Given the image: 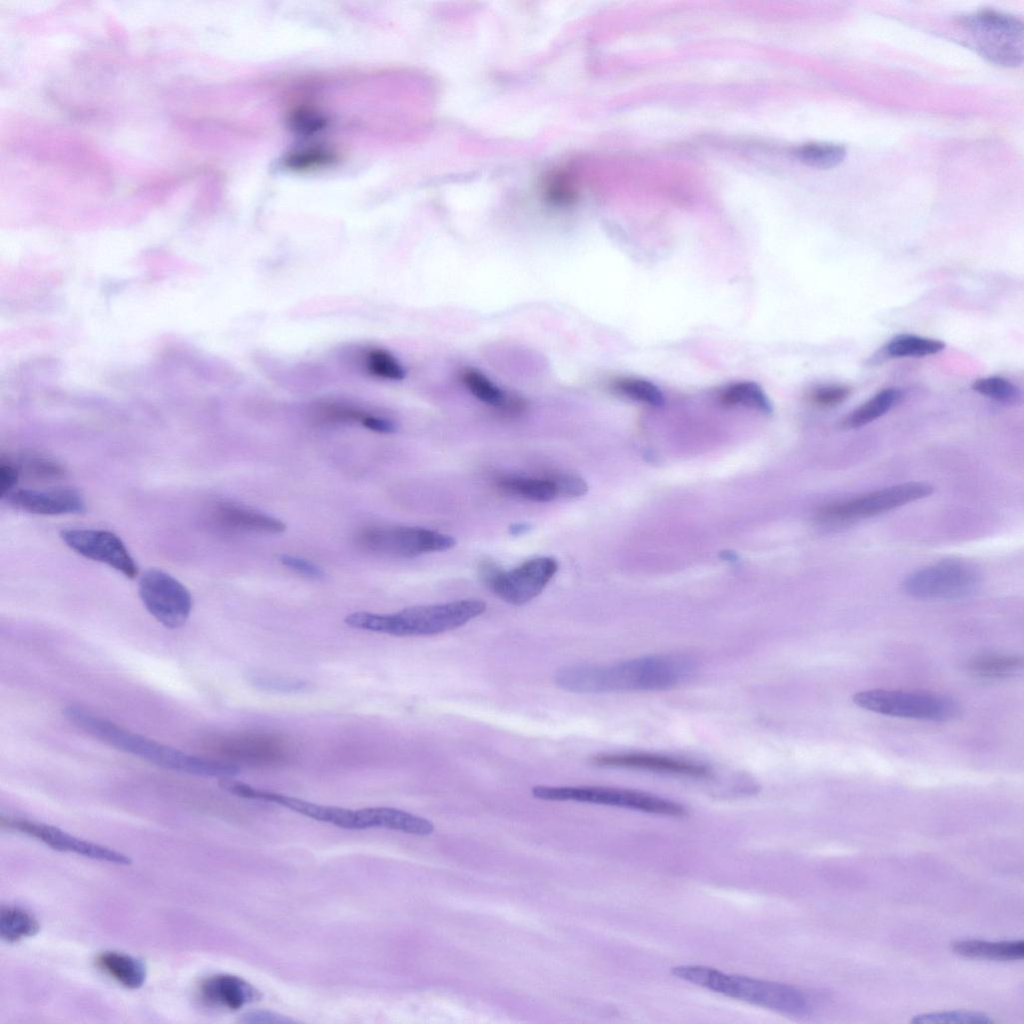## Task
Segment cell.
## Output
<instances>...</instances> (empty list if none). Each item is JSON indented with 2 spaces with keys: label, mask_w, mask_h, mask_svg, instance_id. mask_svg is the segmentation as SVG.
I'll list each match as a JSON object with an SVG mask.
<instances>
[{
  "label": "cell",
  "mask_w": 1024,
  "mask_h": 1024,
  "mask_svg": "<svg viewBox=\"0 0 1024 1024\" xmlns=\"http://www.w3.org/2000/svg\"><path fill=\"white\" fill-rule=\"evenodd\" d=\"M695 669V661L686 655L657 654L606 665L566 666L556 672L554 681L574 693L657 691L677 686Z\"/></svg>",
  "instance_id": "1"
},
{
  "label": "cell",
  "mask_w": 1024,
  "mask_h": 1024,
  "mask_svg": "<svg viewBox=\"0 0 1024 1024\" xmlns=\"http://www.w3.org/2000/svg\"><path fill=\"white\" fill-rule=\"evenodd\" d=\"M64 715L74 726L99 741L166 769L219 779L241 772L236 764L187 754L132 733L80 706L66 707Z\"/></svg>",
  "instance_id": "2"
},
{
  "label": "cell",
  "mask_w": 1024,
  "mask_h": 1024,
  "mask_svg": "<svg viewBox=\"0 0 1024 1024\" xmlns=\"http://www.w3.org/2000/svg\"><path fill=\"white\" fill-rule=\"evenodd\" d=\"M486 608L482 600L462 599L411 606L393 614L358 611L347 615L344 622L355 629L393 636H431L465 625Z\"/></svg>",
  "instance_id": "3"
},
{
  "label": "cell",
  "mask_w": 1024,
  "mask_h": 1024,
  "mask_svg": "<svg viewBox=\"0 0 1024 1024\" xmlns=\"http://www.w3.org/2000/svg\"><path fill=\"white\" fill-rule=\"evenodd\" d=\"M672 974L724 996L789 1015H805L812 1009L810 999L797 987L724 973L699 965L672 968Z\"/></svg>",
  "instance_id": "4"
},
{
  "label": "cell",
  "mask_w": 1024,
  "mask_h": 1024,
  "mask_svg": "<svg viewBox=\"0 0 1024 1024\" xmlns=\"http://www.w3.org/2000/svg\"><path fill=\"white\" fill-rule=\"evenodd\" d=\"M852 700L867 711L898 718L947 722L960 714L956 700L927 691L871 689L856 693Z\"/></svg>",
  "instance_id": "5"
},
{
  "label": "cell",
  "mask_w": 1024,
  "mask_h": 1024,
  "mask_svg": "<svg viewBox=\"0 0 1024 1024\" xmlns=\"http://www.w3.org/2000/svg\"><path fill=\"white\" fill-rule=\"evenodd\" d=\"M535 798L546 801H575L631 809L672 817L684 816L686 808L672 800L638 790L601 786L537 785Z\"/></svg>",
  "instance_id": "6"
},
{
  "label": "cell",
  "mask_w": 1024,
  "mask_h": 1024,
  "mask_svg": "<svg viewBox=\"0 0 1024 1024\" xmlns=\"http://www.w3.org/2000/svg\"><path fill=\"white\" fill-rule=\"evenodd\" d=\"M962 25L983 57L1004 67L1021 65L1024 49L1022 20L987 10L964 17Z\"/></svg>",
  "instance_id": "7"
},
{
  "label": "cell",
  "mask_w": 1024,
  "mask_h": 1024,
  "mask_svg": "<svg viewBox=\"0 0 1024 1024\" xmlns=\"http://www.w3.org/2000/svg\"><path fill=\"white\" fill-rule=\"evenodd\" d=\"M926 482H906L855 497L828 503L817 511L821 523L839 525L865 519L893 510L933 493Z\"/></svg>",
  "instance_id": "8"
},
{
  "label": "cell",
  "mask_w": 1024,
  "mask_h": 1024,
  "mask_svg": "<svg viewBox=\"0 0 1024 1024\" xmlns=\"http://www.w3.org/2000/svg\"><path fill=\"white\" fill-rule=\"evenodd\" d=\"M354 541L364 551L404 558L449 550L456 544L450 535L416 526L364 527Z\"/></svg>",
  "instance_id": "9"
},
{
  "label": "cell",
  "mask_w": 1024,
  "mask_h": 1024,
  "mask_svg": "<svg viewBox=\"0 0 1024 1024\" xmlns=\"http://www.w3.org/2000/svg\"><path fill=\"white\" fill-rule=\"evenodd\" d=\"M558 570L552 557H537L503 571L493 562L480 566V576L495 595L513 605H523L537 597Z\"/></svg>",
  "instance_id": "10"
},
{
  "label": "cell",
  "mask_w": 1024,
  "mask_h": 1024,
  "mask_svg": "<svg viewBox=\"0 0 1024 1024\" xmlns=\"http://www.w3.org/2000/svg\"><path fill=\"white\" fill-rule=\"evenodd\" d=\"M978 569L964 560H943L911 573L903 582L907 594L919 599H956L974 593Z\"/></svg>",
  "instance_id": "11"
},
{
  "label": "cell",
  "mask_w": 1024,
  "mask_h": 1024,
  "mask_svg": "<svg viewBox=\"0 0 1024 1024\" xmlns=\"http://www.w3.org/2000/svg\"><path fill=\"white\" fill-rule=\"evenodd\" d=\"M139 596L148 612L170 629L182 626L191 612L192 598L187 588L159 569H149L141 576Z\"/></svg>",
  "instance_id": "12"
},
{
  "label": "cell",
  "mask_w": 1024,
  "mask_h": 1024,
  "mask_svg": "<svg viewBox=\"0 0 1024 1024\" xmlns=\"http://www.w3.org/2000/svg\"><path fill=\"white\" fill-rule=\"evenodd\" d=\"M218 784L223 790L241 798L276 803L321 822L345 829H360L357 810L320 805L297 797L257 789L231 777L220 778Z\"/></svg>",
  "instance_id": "13"
},
{
  "label": "cell",
  "mask_w": 1024,
  "mask_h": 1024,
  "mask_svg": "<svg viewBox=\"0 0 1024 1024\" xmlns=\"http://www.w3.org/2000/svg\"><path fill=\"white\" fill-rule=\"evenodd\" d=\"M60 536L69 548L83 557L104 563L128 578L137 576L134 559L114 533L97 529H65Z\"/></svg>",
  "instance_id": "14"
},
{
  "label": "cell",
  "mask_w": 1024,
  "mask_h": 1024,
  "mask_svg": "<svg viewBox=\"0 0 1024 1024\" xmlns=\"http://www.w3.org/2000/svg\"><path fill=\"white\" fill-rule=\"evenodd\" d=\"M591 762L603 768H617L652 772L692 779H706L712 770L705 764L649 752H613L595 755Z\"/></svg>",
  "instance_id": "15"
},
{
  "label": "cell",
  "mask_w": 1024,
  "mask_h": 1024,
  "mask_svg": "<svg viewBox=\"0 0 1024 1024\" xmlns=\"http://www.w3.org/2000/svg\"><path fill=\"white\" fill-rule=\"evenodd\" d=\"M2 827L19 831L38 839L54 850L73 852L85 857L118 865H129L131 859L108 847L76 838L61 829L22 818L1 817Z\"/></svg>",
  "instance_id": "16"
},
{
  "label": "cell",
  "mask_w": 1024,
  "mask_h": 1024,
  "mask_svg": "<svg viewBox=\"0 0 1024 1024\" xmlns=\"http://www.w3.org/2000/svg\"><path fill=\"white\" fill-rule=\"evenodd\" d=\"M5 498L16 509L39 515L73 514L85 510L83 497L71 487L18 489Z\"/></svg>",
  "instance_id": "17"
},
{
  "label": "cell",
  "mask_w": 1024,
  "mask_h": 1024,
  "mask_svg": "<svg viewBox=\"0 0 1024 1024\" xmlns=\"http://www.w3.org/2000/svg\"><path fill=\"white\" fill-rule=\"evenodd\" d=\"M199 994L206 1005L227 1010H239L262 997L260 991L249 982L230 974H216L206 978L200 984Z\"/></svg>",
  "instance_id": "18"
},
{
  "label": "cell",
  "mask_w": 1024,
  "mask_h": 1024,
  "mask_svg": "<svg viewBox=\"0 0 1024 1024\" xmlns=\"http://www.w3.org/2000/svg\"><path fill=\"white\" fill-rule=\"evenodd\" d=\"M212 519L217 526L228 531L279 534L286 528L275 517L228 502L213 508Z\"/></svg>",
  "instance_id": "19"
},
{
  "label": "cell",
  "mask_w": 1024,
  "mask_h": 1024,
  "mask_svg": "<svg viewBox=\"0 0 1024 1024\" xmlns=\"http://www.w3.org/2000/svg\"><path fill=\"white\" fill-rule=\"evenodd\" d=\"M357 811L361 829L381 827L421 836L434 831L429 820L397 808L368 807Z\"/></svg>",
  "instance_id": "20"
},
{
  "label": "cell",
  "mask_w": 1024,
  "mask_h": 1024,
  "mask_svg": "<svg viewBox=\"0 0 1024 1024\" xmlns=\"http://www.w3.org/2000/svg\"><path fill=\"white\" fill-rule=\"evenodd\" d=\"M460 379L472 395L487 405L510 414L519 413L525 408V403L520 398L508 395L475 368L463 369Z\"/></svg>",
  "instance_id": "21"
},
{
  "label": "cell",
  "mask_w": 1024,
  "mask_h": 1024,
  "mask_svg": "<svg viewBox=\"0 0 1024 1024\" xmlns=\"http://www.w3.org/2000/svg\"><path fill=\"white\" fill-rule=\"evenodd\" d=\"M497 487L507 494L533 502H550L559 497L553 475L521 476L506 475L496 480Z\"/></svg>",
  "instance_id": "22"
},
{
  "label": "cell",
  "mask_w": 1024,
  "mask_h": 1024,
  "mask_svg": "<svg viewBox=\"0 0 1024 1024\" xmlns=\"http://www.w3.org/2000/svg\"><path fill=\"white\" fill-rule=\"evenodd\" d=\"M966 668L971 676L980 680H1005L1022 670L1023 658L1011 653H985L972 657Z\"/></svg>",
  "instance_id": "23"
},
{
  "label": "cell",
  "mask_w": 1024,
  "mask_h": 1024,
  "mask_svg": "<svg viewBox=\"0 0 1024 1024\" xmlns=\"http://www.w3.org/2000/svg\"><path fill=\"white\" fill-rule=\"evenodd\" d=\"M96 965L116 982L129 989L140 988L146 979L144 963L124 953L103 952L96 958Z\"/></svg>",
  "instance_id": "24"
},
{
  "label": "cell",
  "mask_w": 1024,
  "mask_h": 1024,
  "mask_svg": "<svg viewBox=\"0 0 1024 1024\" xmlns=\"http://www.w3.org/2000/svg\"><path fill=\"white\" fill-rule=\"evenodd\" d=\"M951 950L961 956L995 961H1013L1024 956V941L989 942L961 940L951 943Z\"/></svg>",
  "instance_id": "25"
},
{
  "label": "cell",
  "mask_w": 1024,
  "mask_h": 1024,
  "mask_svg": "<svg viewBox=\"0 0 1024 1024\" xmlns=\"http://www.w3.org/2000/svg\"><path fill=\"white\" fill-rule=\"evenodd\" d=\"M901 398L902 393L899 389H883L847 415L841 426L845 429H855L867 425L887 413Z\"/></svg>",
  "instance_id": "26"
},
{
  "label": "cell",
  "mask_w": 1024,
  "mask_h": 1024,
  "mask_svg": "<svg viewBox=\"0 0 1024 1024\" xmlns=\"http://www.w3.org/2000/svg\"><path fill=\"white\" fill-rule=\"evenodd\" d=\"M944 348L945 343L937 339L900 334L883 347L882 353L888 358L924 357L936 354Z\"/></svg>",
  "instance_id": "27"
},
{
  "label": "cell",
  "mask_w": 1024,
  "mask_h": 1024,
  "mask_svg": "<svg viewBox=\"0 0 1024 1024\" xmlns=\"http://www.w3.org/2000/svg\"><path fill=\"white\" fill-rule=\"evenodd\" d=\"M40 925L28 911L13 906H2L0 910V936L13 943L36 935Z\"/></svg>",
  "instance_id": "28"
},
{
  "label": "cell",
  "mask_w": 1024,
  "mask_h": 1024,
  "mask_svg": "<svg viewBox=\"0 0 1024 1024\" xmlns=\"http://www.w3.org/2000/svg\"><path fill=\"white\" fill-rule=\"evenodd\" d=\"M723 404L729 406L742 405L765 413L772 410L771 403L762 388L751 381L735 382L723 389L720 394Z\"/></svg>",
  "instance_id": "29"
},
{
  "label": "cell",
  "mask_w": 1024,
  "mask_h": 1024,
  "mask_svg": "<svg viewBox=\"0 0 1024 1024\" xmlns=\"http://www.w3.org/2000/svg\"><path fill=\"white\" fill-rule=\"evenodd\" d=\"M613 389L632 400L651 406H660L664 397L660 389L652 382L637 377H619L612 383Z\"/></svg>",
  "instance_id": "30"
},
{
  "label": "cell",
  "mask_w": 1024,
  "mask_h": 1024,
  "mask_svg": "<svg viewBox=\"0 0 1024 1024\" xmlns=\"http://www.w3.org/2000/svg\"><path fill=\"white\" fill-rule=\"evenodd\" d=\"M845 148L836 144L811 143L799 147L796 156L806 165L827 169L837 166L844 159Z\"/></svg>",
  "instance_id": "31"
},
{
  "label": "cell",
  "mask_w": 1024,
  "mask_h": 1024,
  "mask_svg": "<svg viewBox=\"0 0 1024 1024\" xmlns=\"http://www.w3.org/2000/svg\"><path fill=\"white\" fill-rule=\"evenodd\" d=\"M972 389L985 397L1007 405L1016 404L1021 398L1018 387L999 376L979 378L973 382Z\"/></svg>",
  "instance_id": "32"
},
{
  "label": "cell",
  "mask_w": 1024,
  "mask_h": 1024,
  "mask_svg": "<svg viewBox=\"0 0 1024 1024\" xmlns=\"http://www.w3.org/2000/svg\"><path fill=\"white\" fill-rule=\"evenodd\" d=\"M910 1022L914 1024H990L993 1020L981 1012L951 1010L916 1015Z\"/></svg>",
  "instance_id": "33"
},
{
  "label": "cell",
  "mask_w": 1024,
  "mask_h": 1024,
  "mask_svg": "<svg viewBox=\"0 0 1024 1024\" xmlns=\"http://www.w3.org/2000/svg\"><path fill=\"white\" fill-rule=\"evenodd\" d=\"M334 158L332 150L322 146H312L290 152L284 160V165L292 170L303 171L325 166Z\"/></svg>",
  "instance_id": "34"
},
{
  "label": "cell",
  "mask_w": 1024,
  "mask_h": 1024,
  "mask_svg": "<svg viewBox=\"0 0 1024 1024\" xmlns=\"http://www.w3.org/2000/svg\"><path fill=\"white\" fill-rule=\"evenodd\" d=\"M368 371L378 377L390 380H401L405 371L393 355L382 349L370 350L366 357Z\"/></svg>",
  "instance_id": "35"
},
{
  "label": "cell",
  "mask_w": 1024,
  "mask_h": 1024,
  "mask_svg": "<svg viewBox=\"0 0 1024 1024\" xmlns=\"http://www.w3.org/2000/svg\"><path fill=\"white\" fill-rule=\"evenodd\" d=\"M16 465L20 474L33 479L50 480L64 475V469L59 463L40 455L24 456Z\"/></svg>",
  "instance_id": "36"
},
{
  "label": "cell",
  "mask_w": 1024,
  "mask_h": 1024,
  "mask_svg": "<svg viewBox=\"0 0 1024 1024\" xmlns=\"http://www.w3.org/2000/svg\"><path fill=\"white\" fill-rule=\"evenodd\" d=\"M851 389L842 384H826L815 387L810 393L811 401L817 406L831 408L843 403Z\"/></svg>",
  "instance_id": "37"
},
{
  "label": "cell",
  "mask_w": 1024,
  "mask_h": 1024,
  "mask_svg": "<svg viewBox=\"0 0 1024 1024\" xmlns=\"http://www.w3.org/2000/svg\"><path fill=\"white\" fill-rule=\"evenodd\" d=\"M369 413L359 411L349 407H342L337 405H327L321 407L317 413L316 418L321 423H353L358 422L363 425L366 417Z\"/></svg>",
  "instance_id": "38"
},
{
  "label": "cell",
  "mask_w": 1024,
  "mask_h": 1024,
  "mask_svg": "<svg viewBox=\"0 0 1024 1024\" xmlns=\"http://www.w3.org/2000/svg\"><path fill=\"white\" fill-rule=\"evenodd\" d=\"M566 176L556 174L548 179L545 192L549 200L558 204L569 203L573 200L575 197L573 184Z\"/></svg>",
  "instance_id": "39"
},
{
  "label": "cell",
  "mask_w": 1024,
  "mask_h": 1024,
  "mask_svg": "<svg viewBox=\"0 0 1024 1024\" xmlns=\"http://www.w3.org/2000/svg\"><path fill=\"white\" fill-rule=\"evenodd\" d=\"M559 496L579 497L588 491L587 483L580 477L567 473H552Z\"/></svg>",
  "instance_id": "40"
},
{
  "label": "cell",
  "mask_w": 1024,
  "mask_h": 1024,
  "mask_svg": "<svg viewBox=\"0 0 1024 1024\" xmlns=\"http://www.w3.org/2000/svg\"><path fill=\"white\" fill-rule=\"evenodd\" d=\"M279 561L282 565L308 578L320 579L324 576L322 569L314 563L298 556L281 554Z\"/></svg>",
  "instance_id": "41"
},
{
  "label": "cell",
  "mask_w": 1024,
  "mask_h": 1024,
  "mask_svg": "<svg viewBox=\"0 0 1024 1024\" xmlns=\"http://www.w3.org/2000/svg\"><path fill=\"white\" fill-rule=\"evenodd\" d=\"M291 122L293 127L302 133H313L320 130L325 124L324 119L309 109H298L292 114Z\"/></svg>",
  "instance_id": "42"
},
{
  "label": "cell",
  "mask_w": 1024,
  "mask_h": 1024,
  "mask_svg": "<svg viewBox=\"0 0 1024 1024\" xmlns=\"http://www.w3.org/2000/svg\"><path fill=\"white\" fill-rule=\"evenodd\" d=\"M20 475V471L15 463L4 460L1 461L0 494L2 498H5L14 490Z\"/></svg>",
  "instance_id": "43"
},
{
  "label": "cell",
  "mask_w": 1024,
  "mask_h": 1024,
  "mask_svg": "<svg viewBox=\"0 0 1024 1024\" xmlns=\"http://www.w3.org/2000/svg\"><path fill=\"white\" fill-rule=\"evenodd\" d=\"M243 1022L247 1023H290L291 1020L269 1011H254L243 1015Z\"/></svg>",
  "instance_id": "44"
},
{
  "label": "cell",
  "mask_w": 1024,
  "mask_h": 1024,
  "mask_svg": "<svg viewBox=\"0 0 1024 1024\" xmlns=\"http://www.w3.org/2000/svg\"><path fill=\"white\" fill-rule=\"evenodd\" d=\"M257 683L260 684L261 686H267V687H270V688H273V689H276V690L282 689L284 691L285 690H295V689H298V688L301 689V687L303 686V684H301L299 681L291 682V681H287V680H275L274 678H272V679L264 678L262 680L258 679Z\"/></svg>",
  "instance_id": "45"
},
{
  "label": "cell",
  "mask_w": 1024,
  "mask_h": 1024,
  "mask_svg": "<svg viewBox=\"0 0 1024 1024\" xmlns=\"http://www.w3.org/2000/svg\"><path fill=\"white\" fill-rule=\"evenodd\" d=\"M529 525L526 523H516L510 526L509 533L511 535H521L529 530Z\"/></svg>",
  "instance_id": "46"
}]
</instances>
